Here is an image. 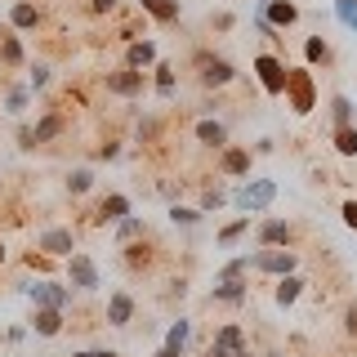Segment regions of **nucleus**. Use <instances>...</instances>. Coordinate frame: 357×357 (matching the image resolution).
<instances>
[{
  "label": "nucleus",
  "instance_id": "1",
  "mask_svg": "<svg viewBox=\"0 0 357 357\" xmlns=\"http://www.w3.org/2000/svg\"><path fill=\"white\" fill-rule=\"evenodd\" d=\"M282 98L290 103V112H295V116H308V112L317 107V81H312L308 67H290V72H286Z\"/></svg>",
  "mask_w": 357,
  "mask_h": 357
},
{
  "label": "nucleus",
  "instance_id": "2",
  "mask_svg": "<svg viewBox=\"0 0 357 357\" xmlns=\"http://www.w3.org/2000/svg\"><path fill=\"white\" fill-rule=\"evenodd\" d=\"M241 215H268V206L277 201V178H245V183L232 192Z\"/></svg>",
  "mask_w": 357,
  "mask_h": 357
},
{
  "label": "nucleus",
  "instance_id": "3",
  "mask_svg": "<svg viewBox=\"0 0 357 357\" xmlns=\"http://www.w3.org/2000/svg\"><path fill=\"white\" fill-rule=\"evenodd\" d=\"M192 63H197V81L206 85V89H223V85H232V81H237V67L223 59V54L197 50V54H192Z\"/></svg>",
  "mask_w": 357,
  "mask_h": 357
},
{
  "label": "nucleus",
  "instance_id": "4",
  "mask_svg": "<svg viewBox=\"0 0 357 357\" xmlns=\"http://www.w3.org/2000/svg\"><path fill=\"white\" fill-rule=\"evenodd\" d=\"M286 72H290V67L277 59L273 50H259V54H255V81L264 85V94H268V98H282V89H286Z\"/></svg>",
  "mask_w": 357,
  "mask_h": 357
},
{
  "label": "nucleus",
  "instance_id": "5",
  "mask_svg": "<svg viewBox=\"0 0 357 357\" xmlns=\"http://www.w3.org/2000/svg\"><path fill=\"white\" fill-rule=\"evenodd\" d=\"M22 290L31 295V304H36V308H59V312L72 308V295H76L67 282H50V277H40V282H27Z\"/></svg>",
  "mask_w": 357,
  "mask_h": 357
},
{
  "label": "nucleus",
  "instance_id": "6",
  "mask_svg": "<svg viewBox=\"0 0 357 357\" xmlns=\"http://www.w3.org/2000/svg\"><path fill=\"white\" fill-rule=\"evenodd\" d=\"M67 286H72L76 295H94V290L103 286V277H98V264L89 259L85 250H76L72 259H67Z\"/></svg>",
  "mask_w": 357,
  "mask_h": 357
},
{
  "label": "nucleus",
  "instance_id": "7",
  "mask_svg": "<svg viewBox=\"0 0 357 357\" xmlns=\"http://www.w3.org/2000/svg\"><path fill=\"white\" fill-rule=\"evenodd\" d=\"M103 89L116 94V98H143V94H148V72H130V67L103 72Z\"/></svg>",
  "mask_w": 357,
  "mask_h": 357
},
{
  "label": "nucleus",
  "instance_id": "8",
  "mask_svg": "<svg viewBox=\"0 0 357 357\" xmlns=\"http://www.w3.org/2000/svg\"><path fill=\"white\" fill-rule=\"evenodd\" d=\"M36 250L45 259H72L76 255V232L72 228H45V232H36Z\"/></svg>",
  "mask_w": 357,
  "mask_h": 357
},
{
  "label": "nucleus",
  "instance_id": "9",
  "mask_svg": "<svg viewBox=\"0 0 357 357\" xmlns=\"http://www.w3.org/2000/svg\"><path fill=\"white\" fill-rule=\"evenodd\" d=\"M299 268L295 250H255L250 255V273H273V277H290Z\"/></svg>",
  "mask_w": 357,
  "mask_h": 357
},
{
  "label": "nucleus",
  "instance_id": "10",
  "mask_svg": "<svg viewBox=\"0 0 357 357\" xmlns=\"http://www.w3.org/2000/svg\"><path fill=\"white\" fill-rule=\"evenodd\" d=\"M255 241H259V250H290L295 228L286 219H259L255 223Z\"/></svg>",
  "mask_w": 357,
  "mask_h": 357
},
{
  "label": "nucleus",
  "instance_id": "11",
  "mask_svg": "<svg viewBox=\"0 0 357 357\" xmlns=\"http://www.w3.org/2000/svg\"><path fill=\"white\" fill-rule=\"evenodd\" d=\"M255 14H259L273 31H282V36H286V27H295V22H299V5H295V0H259Z\"/></svg>",
  "mask_w": 357,
  "mask_h": 357
},
{
  "label": "nucleus",
  "instance_id": "12",
  "mask_svg": "<svg viewBox=\"0 0 357 357\" xmlns=\"http://www.w3.org/2000/svg\"><path fill=\"white\" fill-rule=\"evenodd\" d=\"M134 308H139V304H134V295H130V290H112V295H107V304H103V321H107V326H130V321H134Z\"/></svg>",
  "mask_w": 357,
  "mask_h": 357
},
{
  "label": "nucleus",
  "instance_id": "13",
  "mask_svg": "<svg viewBox=\"0 0 357 357\" xmlns=\"http://www.w3.org/2000/svg\"><path fill=\"white\" fill-rule=\"evenodd\" d=\"M250 148H237V143H228V148L219 152V161H215V170L223 174V178H241V174H250Z\"/></svg>",
  "mask_w": 357,
  "mask_h": 357
},
{
  "label": "nucleus",
  "instance_id": "14",
  "mask_svg": "<svg viewBox=\"0 0 357 357\" xmlns=\"http://www.w3.org/2000/svg\"><path fill=\"white\" fill-rule=\"evenodd\" d=\"M40 22H45L40 0H14V5H9V31H31V27H40Z\"/></svg>",
  "mask_w": 357,
  "mask_h": 357
},
{
  "label": "nucleus",
  "instance_id": "15",
  "mask_svg": "<svg viewBox=\"0 0 357 357\" xmlns=\"http://www.w3.org/2000/svg\"><path fill=\"white\" fill-rule=\"evenodd\" d=\"M63 130H67V112H63L59 103H54V107H45V116L36 121V126H31V134H36V148H45V143H54Z\"/></svg>",
  "mask_w": 357,
  "mask_h": 357
},
{
  "label": "nucleus",
  "instance_id": "16",
  "mask_svg": "<svg viewBox=\"0 0 357 357\" xmlns=\"http://www.w3.org/2000/svg\"><path fill=\"white\" fill-rule=\"evenodd\" d=\"M130 215H134L130 197L126 192H107L103 201H98V210H94V223H121V219H130Z\"/></svg>",
  "mask_w": 357,
  "mask_h": 357
},
{
  "label": "nucleus",
  "instance_id": "17",
  "mask_svg": "<svg viewBox=\"0 0 357 357\" xmlns=\"http://www.w3.org/2000/svg\"><path fill=\"white\" fill-rule=\"evenodd\" d=\"M192 134H197L201 148H210V152H223V148H228V126H223V121H215V116H201Z\"/></svg>",
  "mask_w": 357,
  "mask_h": 357
},
{
  "label": "nucleus",
  "instance_id": "18",
  "mask_svg": "<svg viewBox=\"0 0 357 357\" xmlns=\"http://www.w3.org/2000/svg\"><path fill=\"white\" fill-rule=\"evenodd\" d=\"M178 67L174 63H161V59H156V67H152V89H156V98H161V103H170V98H178Z\"/></svg>",
  "mask_w": 357,
  "mask_h": 357
},
{
  "label": "nucleus",
  "instance_id": "19",
  "mask_svg": "<svg viewBox=\"0 0 357 357\" xmlns=\"http://www.w3.org/2000/svg\"><path fill=\"white\" fill-rule=\"evenodd\" d=\"M210 299L215 304H232V308H241L245 299H250V282H215V290H210Z\"/></svg>",
  "mask_w": 357,
  "mask_h": 357
},
{
  "label": "nucleus",
  "instance_id": "20",
  "mask_svg": "<svg viewBox=\"0 0 357 357\" xmlns=\"http://www.w3.org/2000/svg\"><path fill=\"white\" fill-rule=\"evenodd\" d=\"M63 321H67V312H59V308H36V312H31V331L45 335V340L63 335Z\"/></svg>",
  "mask_w": 357,
  "mask_h": 357
},
{
  "label": "nucleus",
  "instance_id": "21",
  "mask_svg": "<svg viewBox=\"0 0 357 357\" xmlns=\"http://www.w3.org/2000/svg\"><path fill=\"white\" fill-rule=\"evenodd\" d=\"M126 67H130V72H148V67H156V45L152 40L126 45Z\"/></svg>",
  "mask_w": 357,
  "mask_h": 357
},
{
  "label": "nucleus",
  "instance_id": "22",
  "mask_svg": "<svg viewBox=\"0 0 357 357\" xmlns=\"http://www.w3.org/2000/svg\"><path fill=\"white\" fill-rule=\"evenodd\" d=\"M210 344H219L223 353H241V349H250V340H245V331L237 326V321H223V326L215 331V340Z\"/></svg>",
  "mask_w": 357,
  "mask_h": 357
},
{
  "label": "nucleus",
  "instance_id": "23",
  "mask_svg": "<svg viewBox=\"0 0 357 357\" xmlns=\"http://www.w3.org/2000/svg\"><path fill=\"white\" fill-rule=\"evenodd\" d=\"M304 63H308V72H312L317 63H321V67H326V63H335V50H331V40L321 36V31L304 40Z\"/></svg>",
  "mask_w": 357,
  "mask_h": 357
},
{
  "label": "nucleus",
  "instance_id": "24",
  "mask_svg": "<svg viewBox=\"0 0 357 357\" xmlns=\"http://www.w3.org/2000/svg\"><path fill=\"white\" fill-rule=\"evenodd\" d=\"M139 14H148L156 22H178V0H134Z\"/></svg>",
  "mask_w": 357,
  "mask_h": 357
},
{
  "label": "nucleus",
  "instance_id": "25",
  "mask_svg": "<svg viewBox=\"0 0 357 357\" xmlns=\"http://www.w3.org/2000/svg\"><path fill=\"white\" fill-rule=\"evenodd\" d=\"M357 121V103L349 94H335L331 98V130H344V126H353Z\"/></svg>",
  "mask_w": 357,
  "mask_h": 357
},
{
  "label": "nucleus",
  "instance_id": "26",
  "mask_svg": "<svg viewBox=\"0 0 357 357\" xmlns=\"http://www.w3.org/2000/svg\"><path fill=\"white\" fill-rule=\"evenodd\" d=\"M299 295H304V277H295V273H290V277H277V290H273V299H277L282 308L299 304Z\"/></svg>",
  "mask_w": 357,
  "mask_h": 357
},
{
  "label": "nucleus",
  "instance_id": "27",
  "mask_svg": "<svg viewBox=\"0 0 357 357\" xmlns=\"http://www.w3.org/2000/svg\"><path fill=\"white\" fill-rule=\"evenodd\" d=\"M27 54L18 45V31H0V67H22Z\"/></svg>",
  "mask_w": 357,
  "mask_h": 357
},
{
  "label": "nucleus",
  "instance_id": "28",
  "mask_svg": "<svg viewBox=\"0 0 357 357\" xmlns=\"http://www.w3.org/2000/svg\"><path fill=\"white\" fill-rule=\"evenodd\" d=\"M188 335H192V321H188V317L170 321V331H165V349H174V353H188Z\"/></svg>",
  "mask_w": 357,
  "mask_h": 357
},
{
  "label": "nucleus",
  "instance_id": "29",
  "mask_svg": "<svg viewBox=\"0 0 357 357\" xmlns=\"http://www.w3.org/2000/svg\"><path fill=\"white\" fill-rule=\"evenodd\" d=\"M139 237H148V223H143L139 215H130V219L116 223V245H130V241H139Z\"/></svg>",
  "mask_w": 357,
  "mask_h": 357
},
{
  "label": "nucleus",
  "instance_id": "30",
  "mask_svg": "<svg viewBox=\"0 0 357 357\" xmlns=\"http://www.w3.org/2000/svg\"><path fill=\"white\" fill-rule=\"evenodd\" d=\"M241 277H250V255H237V259H228L215 273V282H241Z\"/></svg>",
  "mask_w": 357,
  "mask_h": 357
},
{
  "label": "nucleus",
  "instance_id": "31",
  "mask_svg": "<svg viewBox=\"0 0 357 357\" xmlns=\"http://www.w3.org/2000/svg\"><path fill=\"white\" fill-rule=\"evenodd\" d=\"M223 206H228V188H223V183H215V188H206V192H201V215H215V210H223Z\"/></svg>",
  "mask_w": 357,
  "mask_h": 357
},
{
  "label": "nucleus",
  "instance_id": "32",
  "mask_svg": "<svg viewBox=\"0 0 357 357\" xmlns=\"http://www.w3.org/2000/svg\"><path fill=\"white\" fill-rule=\"evenodd\" d=\"M250 223H255V215H241L237 223H228V228H219V245H232V241H241L245 237V232H250Z\"/></svg>",
  "mask_w": 357,
  "mask_h": 357
},
{
  "label": "nucleus",
  "instance_id": "33",
  "mask_svg": "<svg viewBox=\"0 0 357 357\" xmlns=\"http://www.w3.org/2000/svg\"><path fill=\"white\" fill-rule=\"evenodd\" d=\"M89 188H94V170H85V165L81 170H67V192L72 197H85Z\"/></svg>",
  "mask_w": 357,
  "mask_h": 357
},
{
  "label": "nucleus",
  "instance_id": "34",
  "mask_svg": "<svg viewBox=\"0 0 357 357\" xmlns=\"http://www.w3.org/2000/svg\"><path fill=\"white\" fill-rule=\"evenodd\" d=\"M27 103H31V89H27V85H14V89L5 94V112H9V116H22V112H27Z\"/></svg>",
  "mask_w": 357,
  "mask_h": 357
},
{
  "label": "nucleus",
  "instance_id": "35",
  "mask_svg": "<svg viewBox=\"0 0 357 357\" xmlns=\"http://www.w3.org/2000/svg\"><path fill=\"white\" fill-rule=\"evenodd\" d=\"M331 139H335V152H340V156H357V126H344V130H335Z\"/></svg>",
  "mask_w": 357,
  "mask_h": 357
},
{
  "label": "nucleus",
  "instance_id": "36",
  "mask_svg": "<svg viewBox=\"0 0 357 357\" xmlns=\"http://www.w3.org/2000/svg\"><path fill=\"white\" fill-rule=\"evenodd\" d=\"M201 219H206V215H201V210H192V206H178V201L170 206V223H178V228H197Z\"/></svg>",
  "mask_w": 357,
  "mask_h": 357
},
{
  "label": "nucleus",
  "instance_id": "37",
  "mask_svg": "<svg viewBox=\"0 0 357 357\" xmlns=\"http://www.w3.org/2000/svg\"><path fill=\"white\" fill-rule=\"evenodd\" d=\"M50 81H54V76H50V63H36V67H31V76H27V89L36 94V89H45Z\"/></svg>",
  "mask_w": 357,
  "mask_h": 357
},
{
  "label": "nucleus",
  "instance_id": "38",
  "mask_svg": "<svg viewBox=\"0 0 357 357\" xmlns=\"http://www.w3.org/2000/svg\"><path fill=\"white\" fill-rule=\"evenodd\" d=\"M232 27H237V14H228V9L210 14V31H232Z\"/></svg>",
  "mask_w": 357,
  "mask_h": 357
},
{
  "label": "nucleus",
  "instance_id": "39",
  "mask_svg": "<svg viewBox=\"0 0 357 357\" xmlns=\"http://www.w3.org/2000/svg\"><path fill=\"white\" fill-rule=\"evenodd\" d=\"M121 152H126V148H121V139H107L103 148H98V161H116Z\"/></svg>",
  "mask_w": 357,
  "mask_h": 357
},
{
  "label": "nucleus",
  "instance_id": "40",
  "mask_svg": "<svg viewBox=\"0 0 357 357\" xmlns=\"http://www.w3.org/2000/svg\"><path fill=\"white\" fill-rule=\"evenodd\" d=\"M18 148H22V152L36 148V134H31V126H18Z\"/></svg>",
  "mask_w": 357,
  "mask_h": 357
},
{
  "label": "nucleus",
  "instance_id": "41",
  "mask_svg": "<svg viewBox=\"0 0 357 357\" xmlns=\"http://www.w3.org/2000/svg\"><path fill=\"white\" fill-rule=\"evenodd\" d=\"M89 9H94V14H116L121 0H89Z\"/></svg>",
  "mask_w": 357,
  "mask_h": 357
},
{
  "label": "nucleus",
  "instance_id": "42",
  "mask_svg": "<svg viewBox=\"0 0 357 357\" xmlns=\"http://www.w3.org/2000/svg\"><path fill=\"white\" fill-rule=\"evenodd\" d=\"M273 152H277V143H273V139H259V143L250 148V156H273Z\"/></svg>",
  "mask_w": 357,
  "mask_h": 357
},
{
  "label": "nucleus",
  "instance_id": "43",
  "mask_svg": "<svg viewBox=\"0 0 357 357\" xmlns=\"http://www.w3.org/2000/svg\"><path fill=\"white\" fill-rule=\"evenodd\" d=\"M344 223L357 232V201H344Z\"/></svg>",
  "mask_w": 357,
  "mask_h": 357
},
{
  "label": "nucleus",
  "instance_id": "44",
  "mask_svg": "<svg viewBox=\"0 0 357 357\" xmlns=\"http://www.w3.org/2000/svg\"><path fill=\"white\" fill-rule=\"evenodd\" d=\"M344 331L357 335V304H349V312H344Z\"/></svg>",
  "mask_w": 357,
  "mask_h": 357
},
{
  "label": "nucleus",
  "instance_id": "45",
  "mask_svg": "<svg viewBox=\"0 0 357 357\" xmlns=\"http://www.w3.org/2000/svg\"><path fill=\"white\" fill-rule=\"evenodd\" d=\"M72 357H116L112 349H81V353H72Z\"/></svg>",
  "mask_w": 357,
  "mask_h": 357
},
{
  "label": "nucleus",
  "instance_id": "46",
  "mask_svg": "<svg viewBox=\"0 0 357 357\" xmlns=\"http://www.w3.org/2000/svg\"><path fill=\"white\" fill-rule=\"evenodd\" d=\"M206 357H232V353H223L219 344H206Z\"/></svg>",
  "mask_w": 357,
  "mask_h": 357
},
{
  "label": "nucleus",
  "instance_id": "47",
  "mask_svg": "<svg viewBox=\"0 0 357 357\" xmlns=\"http://www.w3.org/2000/svg\"><path fill=\"white\" fill-rule=\"evenodd\" d=\"M156 357H183V353H174V349H165V344H161V349H156Z\"/></svg>",
  "mask_w": 357,
  "mask_h": 357
},
{
  "label": "nucleus",
  "instance_id": "48",
  "mask_svg": "<svg viewBox=\"0 0 357 357\" xmlns=\"http://www.w3.org/2000/svg\"><path fill=\"white\" fill-rule=\"evenodd\" d=\"M232 357H255V349H241V353H232Z\"/></svg>",
  "mask_w": 357,
  "mask_h": 357
},
{
  "label": "nucleus",
  "instance_id": "49",
  "mask_svg": "<svg viewBox=\"0 0 357 357\" xmlns=\"http://www.w3.org/2000/svg\"><path fill=\"white\" fill-rule=\"evenodd\" d=\"M0 268H5V241H0Z\"/></svg>",
  "mask_w": 357,
  "mask_h": 357
},
{
  "label": "nucleus",
  "instance_id": "50",
  "mask_svg": "<svg viewBox=\"0 0 357 357\" xmlns=\"http://www.w3.org/2000/svg\"><path fill=\"white\" fill-rule=\"evenodd\" d=\"M335 5H340V0H335Z\"/></svg>",
  "mask_w": 357,
  "mask_h": 357
}]
</instances>
